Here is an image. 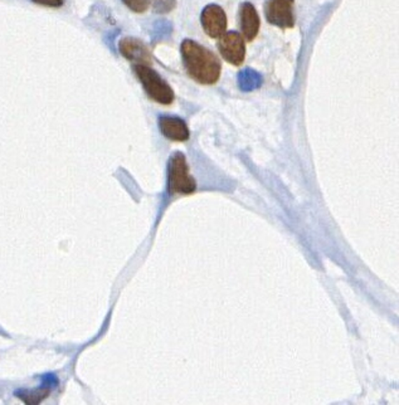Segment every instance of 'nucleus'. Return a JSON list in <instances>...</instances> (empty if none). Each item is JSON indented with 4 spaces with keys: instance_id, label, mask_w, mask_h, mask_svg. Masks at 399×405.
I'll return each mask as SVG.
<instances>
[{
    "instance_id": "obj_1",
    "label": "nucleus",
    "mask_w": 399,
    "mask_h": 405,
    "mask_svg": "<svg viewBox=\"0 0 399 405\" xmlns=\"http://www.w3.org/2000/svg\"><path fill=\"white\" fill-rule=\"evenodd\" d=\"M183 62L188 75L202 85H214L220 77L222 64L212 50L193 39H184L181 45Z\"/></svg>"
},
{
    "instance_id": "obj_2",
    "label": "nucleus",
    "mask_w": 399,
    "mask_h": 405,
    "mask_svg": "<svg viewBox=\"0 0 399 405\" xmlns=\"http://www.w3.org/2000/svg\"><path fill=\"white\" fill-rule=\"evenodd\" d=\"M135 75L141 82L145 92L150 99L162 105H172L174 101V91L162 76L146 64H136L134 67Z\"/></svg>"
},
{
    "instance_id": "obj_3",
    "label": "nucleus",
    "mask_w": 399,
    "mask_h": 405,
    "mask_svg": "<svg viewBox=\"0 0 399 405\" xmlns=\"http://www.w3.org/2000/svg\"><path fill=\"white\" fill-rule=\"evenodd\" d=\"M169 190L172 193L189 195L197 189L195 179L189 173L187 159L181 152H175L169 162Z\"/></svg>"
},
{
    "instance_id": "obj_4",
    "label": "nucleus",
    "mask_w": 399,
    "mask_h": 405,
    "mask_svg": "<svg viewBox=\"0 0 399 405\" xmlns=\"http://www.w3.org/2000/svg\"><path fill=\"white\" fill-rule=\"evenodd\" d=\"M265 15L270 24L281 29L295 25V0H266Z\"/></svg>"
},
{
    "instance_id": "obj_5",
    "label": "nucleus",
    "mask_w": 399,
    "mask_h": 405,
    "mask_svg": "<svg viewBox=\"0 0 399 405\" xmlns=\"http://www.w3.org/2000/svg\"><path fill=\"white\" fill-rule=\"evenodd\" d=\"M219 38L218 50L222 57L233 66H241L246 58L244 38L238 31H227Z\"/></svg>"
},
{
    "instance_id": "obj_6",
    "label": "nucleus",
    "mask_w": 399,
    "mask_h": 405,
    "mask_svg": "<svg viewBox=\"0 0 399 405\" xmlns=\"http://www.w3.org/2000/svg\"><path fill=\"white\" fill-rule=\"evenodd\" d=\"M202 27L211 38L223 36L227 29V15L222 6L217 4L206 6L200 15Z\"/></svg>"
},
{
    "instance_id": "obj_7",
    "label": "nucleus",
    "mask_w": 399,
    "mask_h": 405,
    "mask_svg": "<svg viewBox=\"0 0 399 405\" xmlns=\"http://www.w3.org/2000/svg\"><path fill=\"white\" fill-rule=\"evenodd\" d=\"M120 53L125 57L126 59L137 64H151V53L146 44L137 38H122L119 43Z\"/></svg>"
},
{
    "instance_id": "obj_8",
    "label": "nucleus",
    "mask_w": 399,
    "mask_h": 405,
    "mask_svg": "<svg viewBox=\"0 0 399 405\" xmlns=\"http://www.w3.org/2000/svg\"><path fill=\"white\" fill-rule=\"evenodd\" d=\"M239 25L242 31V37L247 39L248 42H252L257 37L260 31L261 20L258 17L256 8L251 3H244L239 8Z\"/></svg>"
},
{
    "instance_id": "obj_9",
    "label": "nucleus",
    "mask_w": 399,
    "mask_h": 405,
    "mask_svg": "<svg viewBox=\"0 0 399 405\" xmlns=\"http://www.w3.org/2000/svg\"><path fill=\"white\" fill-rule=\"evenodd\" d=\"M159 127L160 132L165 137H168L172 141L183 143L189 140V129L187 124L179 119V118H172V116H162L159 119Z\"/></svg>"
},
{
    "instance_id": "obj_10",
    "label": "nucleus",
    "mask_w": 399,
    "mask_h": 405,
    "mask_svg": "<svg viewBox=\"0 0 399 405\" xmlns=\"http://www.w3.org/2000/svg\"><path fill=\"white\" fill-rule=\"evenodd\" d=\"M262 81V76L252 69H242L237 76L238 87L244 92H251L261 87Z\"/></svg>"
},
{
    "instance_id": "obj_11",
    "label": "nucleus",
    "mask_w": 399,
    "mask_h": 405,
    "mask_svg": "<svg viewBox=\"0 0 399 405\" xmlns=\"http://www.w3.org/2000/svg\"><path fill=\"white\" fill-rule=\"evenodd\" d=\"M176 0H153V9L158 14H167L174 9Z\"/></svg>"
},
{
    "instance_id": "obj_12",
    "label": "nucleus",
    "mask_w": 399,
    "mask_h": 405,
    "mask_svg": "<svg viewBox=\"0 0 399 405\" xmlns=\"http://www.w3.org/2000/svg\"><path fill=\"white\" fill-rule=\"evenodd\" d=\"M122 1L129 9L135 13L146 12L150 6V0H122Z\"/></svg>"
},
{
    "instance_id": "obj_13",
    "label": "nucleus",
    "mask_w": 399,
    "mask_h": 405,
    "mask_svg": "<svg viewBox=\"0 0 399 405\" xmlns=\"http://www.w3.org/2000/svg\"><path fill=\"white\" fill-rule=\"evenodd\" d=\"M39 6H50V8H59L63 6V0H31Z\"/></svg>"
}]
</instances>
